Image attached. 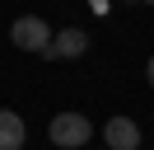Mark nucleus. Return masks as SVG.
Instances as JSON below:
<instances>
[{
    "label": "nucleus",
    "instance_id": "1",
    "mask_svg": "<svg viewBox=\"0 0 154 150\" xmlns=\"http://www.w3.org/2000/svg\"><path fill=\"white\" fill-rule=\"evenodd\" d=\"M89 136H94V122H89L84 112H56V117L47 122V141L56 150H84Z\"/></svg>",
    "mask_w": 154,
    "mask_h": 150
},
{
    "label": "nucleus",
    "instance_id": "2",
    "mask_svg": "<svg viewBox=\"0 0 154 150\" xmlns=\"http://www.w3.org/2000/svg\"><path fill=\"white\" fill-rule=\"evenodd\" d=\"M51 28H47V19H38V14H19L10 24V42L19 47V52H38V56H47L51 52Z\"/></svg>",
    "mask_w": 154,
    "mask_h": 150
},
{
    "label": "nucleus",
    "instance_id": "3",
    "mask_svg": "<svg viewBox=\"0 0 154 150\" xmlns=\"http://www.w3.org/2000/svg\"><path fill=\"white\" fill-rule=\"evenodd\" d=\"M103 141H107V150H140V127L117 112V117L103 122Z\"/></svg>",
    "mask_w": 154,
    "mask_h": 150
},
{
    "label": "nucleus",
    "instance_id": "4",
    "mask_svg": "<svg viewBox=\"0 0 154 150\" xmlns=\"http://www.w3.org/2000/svg\"><path fill=\"white\" fill-rule=\"evenodd\" d=\"M89 52V33L84 28H61L56 38H51V52L47 56H56V61H75V56H84Z\"/></svg>",
    "mask_w": 154,
    "mask_h": 150
},
{
    "label": "nucleus",
    "instance_id": "5",
    "mask_svg": "<svg viewBox=\"0 0 154 150\" xmlns=\"http://www.w3.org/2000/svg\"><path fill=\"white\" fill-rule=\"evenodd\" d=\"M23 141H28L23 117L14 108H0V150H23Z\"/></svg>",
    "mask_w": 154,
    "mask_h": 150
},
{
    "label": "nucleus",
    "instance_id": "6",
    "mask_svg": "<svg viewBox=\"0 0 154 150\" xmlns=\"http://www.w3.org/2000/svg\"><path fill=\"white\" fill-rule=\"evenodd\" d=\"M145 75H149V84H154V56H149V66H145Z\"/></svg>",
    "mask_w": 154,
    "mask_h": 150
},
{
    "label": "nucleus",
    "instance_id": "7",
    "mask_svg": "<svg viewBox=\"0 0 154 150\" xmlns=\"http://www.w3.org/2000/svg\"><path fill=\"white\" fill-rule=\"evenodd\" d=\"M140 5H154V0H140Z\"/></svg>",
    "mask_w": 154,
    "mask_h": 150
}]
</instances>
